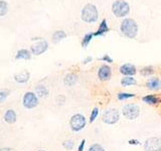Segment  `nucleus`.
<instances>
[{
    "label": "nucleus",
    "mask_w": 161,
    "mask_h": 151,
    "mask_svg": "<svg viewBox=\"0 0 161 151\" xmlns=\"http://www.w3.org/2000/svg\"><path fill=\"white\" fill-rule=\"evenodd\" d=\"M120 30L121 33L125 37L133 39L135 37H137V35L139 33V26L134 19L126 17L122 20V22L120 24Z\"/></svg>",
    "instance_id": "obj_1"
},
{
    "label": "nucleus",
    "mask_w": 161,
    "mask_h": 151,
    "mask_svg": "<svg viewBox=\"0 0 161 151\" xmlns=\"http://www.w3.org/2000/svg\"><path fill=\"white\" fill-rule=\"evenodd\" d=\"M80 19L86 23L97 22L99 19V10L97 6L92 3L86 4L80 11Z\"/></svg>",
    "instance_id": "obj_2"
},
{
    "label": "nucleus",
    "mask_w": 161,
    "mask_h": 151,
    "mask_svg": "<svg viewBox=\"0 0 161 151\" xmlns=\"http://www.w3.org/2000/svg\"><path fill=\"white\" fill-rule=\"evenodd\" d=\"M112 12L116 17L126 18L130 13V5L126 0H116L112 4Z\"/></svg>",
    "instance_id": "obj_3"
},
{
    "label": "nucleus",
    "mask_w": 161,
    "mask_h": 151,
    "mask_svg": "<svg viewBox=\"0 0 161 151\" xmlns=\"http://www.w3.org/2000/svg\"><path fill=\"white\" fill-rule=\"evenodd\" d=\"M87 126V118L86 116L80 113L74 114L69 119V128L73 132H80Z\"/></svg>",
    "instance_id": "obj_4"
},
{
    "label": "nucleus",
    "mask_w": 161,
    "mask_h": 151,
    "mask_svg": "<svg viewBox=\"0 0 161 151\" xmlns=\"http://www.w3.org/2000/svg\"><path fill=\"white\" fill-rule=\"evenodd\" d=\"M122 115L125 119L134 121L140 116V107L138 104L135 103H128L125 104L122 107Z\"/></svg>",
    "instance_id": "obj_5"
},
{
    "label": "nucleus",
    "mask_w": 161,
    "mask_h": 151,
    "mask_svg": "<svg viewBox=\"0 0 161 151\" xmlns=\"http://www.w3.org/2000/svg\"><path fill=\"white\" fill-rule=\"evenodd\" d=\"M120 117H121V113L117 109L110 108L104 111L102 116V121L107 125H115L119 122Z\"/></svg>",
    "instance_id": "obj_6"
},
{
    "label": "nucleus",
    "mask_w": 161,
    "mask_h": 151,
    "mask_svg": "<svg viewBox=\"0 0 161 151\" xmlns=\"http://www.w3.org/2000/svg\"><path fill=\"white\" fill-rule=\"evenodd\" d=\"M39 104V98L37 97V95L34 92L28 91L26 92L22 97V105L25 109L27 110H32L34 108H36Z\"/></svg>",
    "instance_id": "obj_7"
},
{
    "label": "nucleus",
    "mask_w": 161,
    "mask_h": 151,
    "mask_svg": "<svg viewBox=\"0 0 161 151\" xmlns=\"http://www.w3.org/2000/svg\"><path fill=\"white\" fill-rule=\"evenodd\" d=\"M144 151H161V138L150 137L145 140Z\"/></svg>",
    "instance_id": "obj_8"
},
{
    "label": "nucleus",
    "mask_w": 161,
    "mask_h": 151,
    "mask_svg": "<svg viewBox=\"0 0 161 151\" xmlns=\"http://www.w3.org/2000/svg\"><path fill=\"white\" fill-rule=\"evenodd\" d=\"M48 49V42L45 39H39L36 43H34L30 48V52L34 55H40L44 53Z\"/></svg>",
    "instance_id": "obj_9"
},
{
    "label": "nucleus",
    "mask_w": 161,
    "mask_h": 151,
    "mask_svg": "<svg viewBox=\"0 0 161 151\" xmlns=\"http://www.w3.org/2000/svg\"><path fill=\"white\" fill-rule=\"evenodd\" d=\"M112 78V69L109 64H102L98 69V79L101 82H107Z\"/></svg>",
    "instance_id": "obj_10"
},
{
    "label": "nucleus",
    "mask_w": 161,
    "mask_h": 151,
    "mask_svg": "<svg viewBox=\"0 0 161 151\" xmlns=\"http://www.w3.org/2000/svg\"><path fill=\"white\" fill-rule=\"evenodd\" d=\"M120 74H122L124 77H134L137 74V68L133 64H124L119 68Z\"/></svg>",
    "instance_id": "obj_11"
},
{
    "label": "nucleus",
    "mask_w": 161,
    "mask_h": 151,
    "mask_svg": "<svg viewBox=\"0 0 161 151\" xmlns=\"http://www.w3.org/2000/svg\"><path fill=\"white\" fill-rule=\"evenodd\" d=\"M34 93L37 95V97L39 99H45L48 97L49 95V90L47 89V87L45 85L42 84H38L35 86L34 88Z\"/></svg>",
    "instance_id": "obj_12"
},
{
    "label": "nucleus",
    "mask_w": 161,
    "mask_h": 151,
    "mask_svg": "<svg viewBox=\"0 0 161 151\" xmlns=\"http://www.w3.org/2000/svg\"><path fill=\"white\" fill-rule=\"evenodd\" d=\"M146 87L151 91L161 90V80L158 77H152L146 82Z\"/></svg>",
    "instance_id": "obj_13"
},
{
    "label": "nucleus",
    "mask_w": 161,
    "mask_h": 151,
    "mask_svg": "<svg viewBox=\"0 0 161 151\" xmlns=\"http://www.w3.org/2000/svg\"><path fill=\"white\" fill-rule=\"evenodd\" d=\"M79 81V76L75 73H69L64 77V84L67 87H74Z\"/></svg>",
    "instance_id": "obj_14"
},
{
    "label": "nucleus",
    "mask_w": 161,
    "mask_h": 151,
    "mask_svg": "<svg viewBox=\"0 0 161 151\" xmlns=\"http://www.w3.org/2000/svg\"><path fill=\"white\" fill-rule=\"evenodd\" d=\"M3 119L7 124H14L17 121V114L13 109H7L3 115Z\"/></svg>",
    "instance_id": "obj_15"
},
{
    "label": "nucleus",
    "mask_w": 161,
    "mask_h": 151,
    "mask_svg": "<svg viewBox=\"0 0 161 151\" xmlns=\"http://www.w3.org/2000/svg\"><path fill=\"white\" fill-rule=\"evenodd\" d=\"M14 81L18 84H26L30 79V73L28 70H21L20 73L14 75Z\"/></svg>",
    "instance_id": "obj_16"
},
{
    "label": "nucleus",
    "mask_w": 161,
    "mask_h": 151,
    "mask_svg": "<svg viewBox=\"0 0 161 151\" xmlns=\"http://www.w3.org/2000/svg\"><path fill=\"white\" fill-rule=\"evenodd\" d=\"M110 30L109 28V25H108V22L106 19H103L102 21H101L100 25H99V28L96 32H94V36L98 37V36H103L106 33Z\"/></svg>",
    "instance_id": "obj_17"
},
{
    "label": "nucleus",
    "mask_w": 161,
    "mask_h": 151,
    "mask_svg": "<svg viewBox=\"0 0 161 151\" xmlns=\"http://www.w3.org/2000/svg\"><path fill=\"white\" fill-rule=\"evenodd\" d=\"M31 52L27 48H20L16 52L15 54V59H24V60H28L31 59Z\"/></svg>",
    "instance_id": "obj_18"
},
{
    "label": "nucleus",
    "mask_w": 161,
    "mask_h": 151,
    "mask_svg": "<svg viewBox=\"0 0 161 151\" xmlns=\"http://www.w3.org/2000/svg\"><path fill=\"white\" fill-rule=\"evenodd\" d=\"M67 36H68V34L64 30H57V31H54L53 34V37H52L53 42L58 43L62 42V40H64V38H67Z\"/></svg>",
    "instance_id": "obj_19"
},
{
    "label": "nucleus",
    "mask_w": 161,
    "mask_h": 151,
    "mask_svg": "<svg viewBox=\"0 0 161 151\" xmlns=\"http://www.w3.org/2000/svg\"><path fill=\"white\" fill-rule=\"evenodd\" d=\"M142 101L148 105H157L160 102V99L156 95H146L142 98Z\"/></svg>",
    "instance_id": "obj_20"
},
{
    "label": "nucleus",
    "mask_w": 161,
    "mask_h": 151,
    "mask_svg": "<svg viewBox=\"0 0 161 151\" xmlns=\"http://www.w3.org/2000/svg\"><path fill=\"white\" fill-rule=\"evenodd\" d=\"M121 86L122 87H130V86L137 85V81L134 77H123L121 79Z\"/></svg>",
    "instance_id": "obj_21"
},
{
    "label": "nucleus",
    "mask_w": 161,
    "mask_h": 151,
    "mask_svg": "<svg viewBox=\"0 0 161 151\" xmlns=\"http://www.w3.org/2000/svg\"><path fill=\"white\" fill-rule=\"evenodd\" d=\"M140 74L143 77H150L154 74V67L153 65H145L144 68L140 70Z\"/></svg>",
    "instance_id": "obj_22"
},
{
    "label": "nucleus",
    "mask_w": 161,
    "mask_h": 151,
    "mask_svg": "<svg viewBox=\"0 0 161 151\" xmlns=\"http://www.w3.org/2000/svg\"><path fill=\"white\" fill-rule=\"evenodd\" d=\"M94 38V33L93 32H88L84 35V37L82 39V47L83 48H87L89 43L92 42V39Z\"/></svg>",
    "instance_id": "obj_23"
},
{
    "label": "nucleus",
    "mask_w": 161,
    "mask_h": 151,
    "mask_svg": "<svg viewBox=\"0 0 161 151\" xmlns=\"http://www.w3.org/2000/svg\"><path fill=\"white\" fill-rule=\"evenodd\" d=\"M8 12V3L5 0H0V17H3Z\"/></svg>",
    "instance_id": "obj_24"
},
{
    "label": "nucleus",
    "mask_w": 161,
    "mask_h": 151,
    "mask_svg": "<svg viewBox=\"0 0 161 151\" xmlns=\"http://www.w3.org/2000/svg\"><path fill=\"white\" fill-rule=\"evenodd\" d=\"M75 142L73 139H67L63 142V147L65 150H69V151L73 150L75 148Z\"/></svg>",
    "instance_id": "obj_25"
},
{
    "label": "nucleus",
    "mask_w": 161,
    "mask_h": 151,
    "mask_svg": "<svg viewBox=\"0 0 161 151\" xmlns=\"http://www.w3.org/2000/svg\"><path fill=\"white\" fill-rule=\"evenodd\" d=\"M117 98L119 101H126V100H129V99H132L135 98V94H131V93H119L117 95Z\"/></svg>",
    "instance_id": "obj_26"
},
{
    "label": "nucleus",
    "mask_w": 161,
    "mask_h": 151,
    "mask_svg": "<svg viewBox=\"0 0 161 151\" xmlns=\"http://www.w3.org/2000/svg\"><path fill=\"white\" fill-rule=\"evenodd\" d=\"M99 113H100V110L98 107H95L92 111H91V115H90V119H89V122L90 123H94L96 119L99 117Z\"/></svg>",
    "instance_id": "obj_27"
},
{
    "label": "nucleus",
    "mask_w": 161,
    "mask_h": 151,
    "mask_svg": "<svg viewBox=\"0 0 161 151\" xmlns=\"http://www.w3.org/2000/svg\"><path fill=\"white\" fill-rule=\"evenodd\" d=\"M9 94H10V91L8 89H1L0 90V104L6 101Z\"/></svg>",
    "instance_id": "obj_28"
},
{
    "label": "nucleus",
    "mask_w": 161,
    "mask_h": 151,
    "mask_svg": "<svg viewBox=\"0 0 161 151\" xmlns=\"http://www.w3.org/2000/svg\"><path fill=\"white\" fill-rule=\"evenodd\" d=\"M88 151H106L104 146L100 143H94L89 147Z\"/></svg>",
    "instance_id": "obj_29"
},
{
    "label": "nucleus",
    "mask_w": 161,
    "mask_h": 151,
    "mask_svg": "<svg viewBox=\"0 0 161 151\" xmlns=\"http://www.w3.org/2000/svg\"><path fill=\"white\" fill-rule=\"evenodd\" d=\"M100 60H102V62H104V63H108V64L113 63V59L111 58L109 54H104L103 57L100 59Z\"/></svg>",
    "instance_id": "obj_30"
},
{
    "label": "nucleus",
    "mask_w": 161,
    "mask_h": 151,
    "mask_svg": "<svg viewBox=\"0 0 161 151\" xmlns=\"http://www.w3.org/2000/svg\"><path fill=\"white\" fill-rule=\"evenodd\" d=\"M57 102L59 106H63L65 103V97L64 95H58V97L57 98Z\"/></svg>",
    "instance_id": "obj_31"
},
{
    "label": "nucleus",
    "mask_w": 161,
    "mask_h": 151,
    "mask_svg": "<svg viewBox=\"0 0 161 151\" xmlns=\"http://www.w3.org/2000/svg\"><path fill=\"white\" fill-rule=\"evenodd\" d=\"M85 146H86V140L83 139L82 141H80V143L79 144L78 151H84L85 150Z\"/></svg>",
    "instance_id": "obj_32"
},
{
    "label": "nucleus",
    "mask_w": 161,
    "mask_h": 151,
    "mask_svg": "<svg viewBox=\"0 0 161 151\" xmlns=\"http://www.w3.org/2000/svg\"><path fill=\"white\" fill-rule=\"evenodd\" d=\"M128 143L130 145H139L140 144V141L138 139H130L128 141Z\"/></svg>",
    "instance_id": "obj_33"
},
{
    "label": "nucleus",
    "mask_w": 161,
    "mask_h": 151,
    "mask_svg": "<svg viewBox=\"0 0 161 151\" xmlns=\"http://www.w3.org/2000/svg\"><path fill=\"white\" fill-rule=\"evenodd\" d=\"M92 60H93V58H92V57H87V58H86V59L83 60V64H90L91 62H92Z\"/></svg>",
    "instance_id": "obj_34"
},
{
    "label": "nucleus",
    "mask_w": 161,
    "mask_h": 151,
    "mask_svg": "<svg viewBox=\"0 0 161 151\" xmlns=\"http://www.w3.org/2000/svg\"><path fill=\"white\" fill-rule=\"evenodd\" d=\"M0 151H14V150L10 147H1L0 148Z\"/></svg>",
    "instance_id": "obj_35"
},
{
    "label": "nucleus",
    "mask_w": 161,
    "mask_h": 151,
    "mask_svg": "<svg viewBox=\"0 0 161 151\" xmlns=\"http://www.w3.org/2000/svg\"><path fill=\"white\" fill-rule=\"evenodd\" d=\"M38 151H47V150H44V149H39Z\"/></svg>",
    "instance_id": "obj_36"
}]
</instances>
